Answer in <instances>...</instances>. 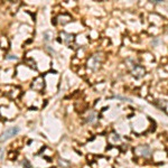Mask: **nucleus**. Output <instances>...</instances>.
<instances>
[{"label":"nucleus","instance_id":"f257e3e1","mask_svg":"<svg viewBox=\"0 0 168 168\" xmlns=\"http://www.w3.org/2000/svg\"><path fill=\"white\" fill-rule=\"evenodd\" d=\"M19 132V129L18 127H13V128H10V129H8L6 132L2 134V137L0 138V140L1 141H5V140H7L8 138H10V137H12V136H15V134H17Z\"/></svg>","mask_w":168,"mask_h":168},{"label":"nucleus","instance_id":"f03ea898","mask_svg":"<svg viewBox=\"0 0 168 168\" xmlns=\"http://www.w3.org/2000/svg\"><path fill=\"white\" fill-rule=\"evenodd\" d=\"M139 150H142L141 152H139L141 156H149L150 153V148L148 147V146H140V147H138Z\"/></svg>","mask_w":168,"mask_h":168}]
</instances>
